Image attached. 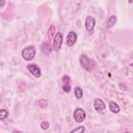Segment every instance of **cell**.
<instances>
[{"label":"cell","mask_w":133,"mask_h":133,"mask_svg":"<svg viewBox=\"0 0 133 133\" xmlns=\"http://www.w3.org/2000/svg\"><path fill=\"white\" fill-rule=\"evenodd\" d=\"M96 24V20L92 16H87L85 20V25L86 30L88 31H91L94 29Z\"/></svg>","instance_id":"obj_7"},{"label":"cell","mask_w":133,"mask_h":133,"mask_svg":"<svg viewBox=\"0 0 133 133\" xmlns=\"http://www.w3.org/2000/svg\"><path fill=\"white\" fill-rule=\"evenodd\" d=\"M41 49L44 54L48 55L51 51L50 44L48 42H44L41 46Z\"/></svg>","instance_id":"obj_10"},{"label":"cell","mask_w":133,"mask_h":133,"mask_svg":"<svg viewBox=\"0 0 133 133\" xmlns=\"http://www.w3.org/2000/svg\"><path fill=\"white\" fill-rule=\"evenodd\" d=\"M41 127L43 130H46L49 127V123L47 121H43L41 124Z\"/></svg>","instance_id":"obj_18"},{"label":"cell","mask_w":133,"mask_h":133,"mask_svg":"<svg viewBox=\"0 0 133 133\" xmlns=\"http://www.w3.org/2000/svg\"><path fill=\"white\" fill-rule=\"evenodd\" d=\"M109 107L110 110L113 113H117L120 111V108L119 106L117 105V104L113 101H111L109 103Z\"/></svg>","instance_id":"obj_11"},{"label":"cell","mask_w":133,"mask_h":133,"mask_svg":"<svg viewBox=\"0 0 133 133\" xmlns=\"http://www.w3.org/2000/svg\"><path fill=\"white\" fill-rule=\"evenodd\" d=\"M62 89L65 93H69L71 89V86L70 85V78L68 75H64L62 78Z\"/></svg>","instance_id":"obj_9"},{"label":"cell","mask_w":133,"mask_h":133,"mask_svg":"<svg viewBox=\"0 0 133 133\" xmlns=\"http://www.w3.org/2000/svg\"><path fill=\"white\" fill-rule=\"evenodd\" d=\"M8 114V113L6 110L1 109L0 111V115H1L0 119H1V120L5 119L7 117Z\"/></svg>","instance_id":"obj_15"},{"label":"cell","mask_w":133,"mask_h":133,"mask_svg":"<svg viewBox=\"0 0 133 133\" xmlns=\"http://www.w3.org/2000/svg\"><path fill=\"white\" fill-rule=\"evenodd\" d=\"M77 39V35L76 34L73 32H70L66 37V43L68 47H71L73 46L76 43Z\"/></svg>","instance_id":"obj_6"},{"label":"cell","mask_w":133,"mask_h":133,"mask_svg":"<svg viewBox=\"0 0 133 133\" xmlns=\"http://www.w3.org/2000/svg\"><path fill=\"white\" fill-rule=\"evenodd\" d=\"M5 1H1V4H0L1 7H2L5 5Z\"/></svg>","instance_id":"obj_19"},{"label":"cell","mask_w":133,"mask_h":133,"mask_svg":"<svg viewBox=\"0 0 133 133\" xmlns=\"http://www.w3.org/2000/svg\"><path fill=\"white\" fill-rule=\"evenodd\" d=\"M13 132H21L20 131H13Z\"/></svg>","instance_id":"obj_20"},{"label":"cell","mask_w":133,"mask_h":133,"mask_svg":"<svg viewBox=\"0 0 133 133\" xmlns=\"http://www.w3.org/2000/svg\"><path fill=\"white\" fill-rule=\"evenodd\" d=\"M116 17L115 16H112L108 20L107 23V26L108 28L113 26L116 22Z\"/></svg>","instance_id":"obj_13"},{"label":"cell","mask_w":133,"mask_h":133,"mask_svg":"<svg viewBox=\"0 0 133 133\" xmlns=\"http://www.w3.org/2000/svg\"><path fill=\"white\" fill-rule=\"evenodd\" d=\"M79 60L81 65L86 71H90L91 70H92V68L94 66V64L92 62L91 60L85 55L82 56L80 58Z\"/></svg>","instance_id":"obj_2"},{"label":"cell","mask_w":133,"mask_h":133,"mask_svg":"<svg viewBox=\"0 0 133 133\" xmlns=\"http://www.w3.org/2000/svg\"><path fill=\"white\" fill-rule=\"evenodd\" d=\"M86 117V113L85 111L81 109H76L74 113V118L76 122L77 123H82L84 121Z\"/></svg>","instance_id":"obj_4"},{"label":"cell","mask_w":133,"mask_h":133,"mask_svg":"<svg viewBox=\"0 0 133 133\" xmlns=\"http://www.w3.org/2000/svg\"><path fill=\"white\" fill-rule=\"evenodd\" d=\"M27 69L35 77L38 78L41 75V70L35 64H30L27 65Z\"/></svg>","instance_id":"obj_5"},{"label":"cell","mask_w":133,"mask_h":133,"mask_svg":"<svg viewBox=\"0 0 133 133\" xmlns=\"http://www.w3.org/2000/svg\"><path fill=\"white\" fill-rule=\"evenodd\" d=\"M62 43V35L60 32L57 33L54 39L53 42V47L54 50L57 52L60 50Z\"/></svg>","instance_id":"obj_3"},{"label":"cell","mask_w":133,"mask_h":133,"mask_svg":"<svg viewBox=\"0 0 133 133\" xmlns=\"http://www.w3.org/2000/svg\"><path fill=\"white\" fill-rule=\"evenodd\" d=\"M39 106L42 109H46L47 106V103L44 99H41L38 102Z\"/></svg>","instance_id":"obj_17"},{"label":"cell","mask_w":133,"mask_h":133,"mask_svg":"<svg viewBox=\"0 0 133 133\" xmlns=\"http://www.w3.org/2000/svg\"><path fill=\"white\" fill-rule=\"evenodd\" d=\"M55 31H56L55 26L53 25H51L49 27V28L48 29V36L49 39L50 40H51L52 38V37H54Z\"/></svg>","instance_id":"obj_12"},{"label":"cell","mask_w":133,"mask_h":133,"mask_svg":"<svg viewBox=\"0 0 133 133\" xmlns=\"http://www.w3.org/2000/svg\"><path fill=\"white\" fill-rule=\"evenodd\" d=\"M94 107L95 110L98 113L101 112L105 108V105L103 101L99 98H96L95 99Z\"/></svg>","instance_id":"obj_8"},{"label":"cell","mask_w":133,"mask_h":133,"mask_svg":"<svg viewBox=\"0 0 133 133\" xmlns=\"http://www.w3.org/2000/svg\"><path fill=\"white\" fill-rule=\"evenodd\" d=\"M75 96L77 99H81L83 96V90L79 87H77L75 89Z\"/></svg>","instance_id":"obj_14"},{"label":"cell","mask_w":133,"mask_h":133,"mask_svg":"<svg viewBox=\"0 0 133 133\" xmlns=\"http://www.w3.org/2000/svg\"><path fill=\"white\" fill-rule=\"evenodd\" d=\"M85 127L84 126H79L75 129H73L71 131V132H77V133H82L85 131Z\"/></svg>","instance_id":"obj_16"},{"label":"cell","mask_w":133,"mask_h":133,"mask_svg":"<svg viewBox=\"0 0 133 133\" xmlns=\"http://www.w3.org/2000/svg\"><path fill=\"white\" fill-rule=\"evenodd\" d=\"M35 49L33 46H29L24 48L22 51V56L23 59L27 61H31L35 55Z\"/></svg>","instance_id":"obj_1"}]
</instances>
